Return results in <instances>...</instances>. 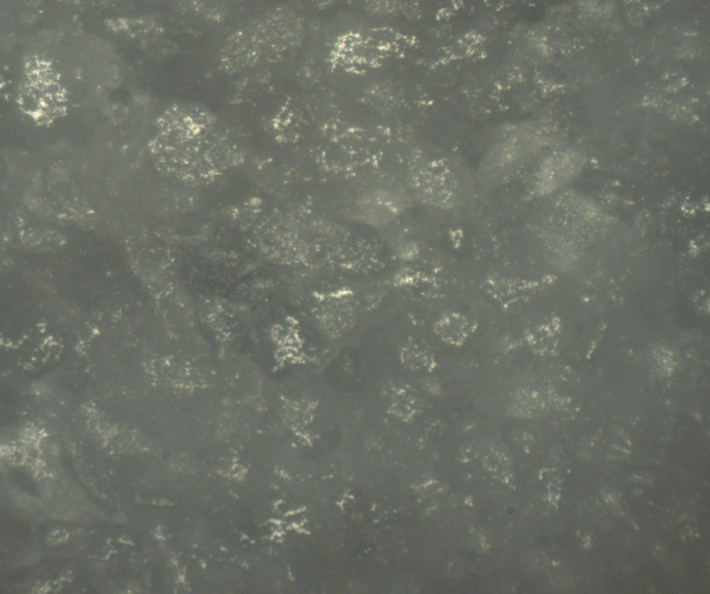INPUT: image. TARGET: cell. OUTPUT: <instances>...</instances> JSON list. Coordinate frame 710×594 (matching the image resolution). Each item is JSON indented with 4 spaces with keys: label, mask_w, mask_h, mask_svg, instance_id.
I'll use <instances>...</instances> for the list:
<instances>
[{
    "label": "cell",
    "mask_w": 710,
    "mask_h": 594,
    "mask_svg": "<svg viewBox=\"0 0 710 594\" xmlns=\"http://www.w3.org/2000/svg\"><path fill=\"white\" fill-rule=\"evenodd\" d=\"M575 167L562 157L551 158L542 164L534 178L537 194H548L564 184L575 171Z\"/></svg>",
    "instance_id": "cell-1"
}]
</instances>
